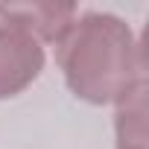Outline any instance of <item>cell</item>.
Masks as SVG:
<instances>
[{"label": "cell", "mask_w": 149, "mask_h": 149, "mask_svg": "<svg viewBox=\"0 0 149 149\" xmlns=\"http://www.w3.org/2000/svg\"><path fill=\"white\" fill-rule=\"evenodd\" d=\"M44 70V47L21 24L0 12V100L24 94Z\"/></svg>", "instance_id": "cell-2"}, {"label": "cell", "mask_w": 149, "mask_h": 149, "mask_svg": "<svg viewBox=\"0 0 149 149\" xmlns=\"http://www.w3.org/2000/svg\"><path fill=\"white\" fill-rule=\"evenodd\" d=\"M117 149H146V82L117 105Z\"/></svg>", "instance_id": "cell-4"}, {"label": "cell", "mask_w": 149, "mask_h": 149, "mask_svg": "<svg viewBox=\"0 0 149 149\" xmlns=\"http://www.w3.org/2000/svg\"><path fill=\"white\" fill-rule=\"evenodd\" d=\"M56 58L73 97L91 105H120L146 82L143 47L132 26L108 12L76 15L56 44Z\"/></svg>", "instance_id": "cell-1"}, {"label": "cell", "mask_w": 149, "mask_h": 149, "mask_svg": "<svg viewBox=\"0 0 149 149\" xmlns=\"http://www.w3.org/2000/svg\"><path fill=\"white\" fill-rule=\"evenodd\" d=\"M0 12L21 24L26 32H32L38 41L58 44V38L70 29L76 21V6L73 3H47V0H32V3H0Z\"/></svg>", "instance_id": "cell-3"}]
</instances>
